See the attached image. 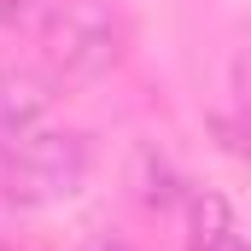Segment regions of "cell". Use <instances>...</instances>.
<instances>
[{"instance_id": "1", "label": "cell", "mask_w": 251, "mask_h": 251, "mask_svg": "<svg viewBox=\"0 0 251 251\" xmlns=\"http://www.w3.org/2000/svg\"><path fill=\"white\" fill-rule=\"evenodd\" d=\"M117 41H123L117 18L100 0H64L53 12V24H47V53H53V64L64 76H100V70H111L117 53H123Z\"/></svg>"}, {"instance_id": "2", "label": "cell", "mask_w": 251, "mask_h": 251, "mask_svg": "<svg viewBox=\"0 0 251 251\" xmlns=\"http://www.w3.org/2000/svg\"><path fill=\"white\" fill-rule=\"evenodd\" d=\"M12 176L29 199H59L76 193L88 176V146L82 134H59V128H29L18 134V152H12Z\"/></svg>"}, {"instance_id": "3", "label": "cell", "mask_w": 251, "mask_h": 251, "mask_svg": "<svg viewBox=\"0 0 251 251\" xmlns=\"http://www.w3.org/2000/svg\"><path fill=\"white\" fill-rule=\"evenodd\" d=\"M47 105H53V94H47L41 76H29V70H6V76H0V134H6V140L41 128Z\"/></svg>"}, {"instance_id": "4", "label": "cell", "mask_w": 251, "mask_h": 251, "mask_svg": "<svg viewBox=\"0 0 251 251\" xmlns=\"http://www.w3.org/2000/svg\"><path fill=\"white\" fill-rule=\"evenodd\" d=\"M187 199V251H222L234 240V216L222 193H181Z\"/></svg>"}, {"instance_id": "5", "label": "cell", "mask_w": 251, "mask_h": 251, "mask_svg": "<svg viewBox=\"0 0 251 251\" xmlns=\"http://www.w3.org/2000/svg\"><path fill=\"white\" fill-rule=\"evenodd\" d=\"M134 199L140 204H152V210H170V204H181V176H176V164L164 158V152H152V146H140L134 152Z\"/></svg>"}, {"instance_id": "6", "label": "cell", "mask_w": 251, "mask_h": 251, "mask_svg": "<svg viewBox=\"0 0 251 251\" xmlns=\"http://www.w3.org/2000/svg\"><path fill=\"white\" fill-rule=\"evenodd\" d=\"M24 12H29V0H0V24H18Z\"/></svg>"}, {"instance_id": "7", "label": "cell", "mask_w": 251, "mask_h": 251, "mask_svg": "<svg viewBox=\"0 0 251 251\" xmlns=\"http://www.w3.org/2000/svg\"><path fill=\"white\" fill-rule=\"evenodd\" d=\"M105 251H128V246H105Z\"/></svg>"}]
</instances>
